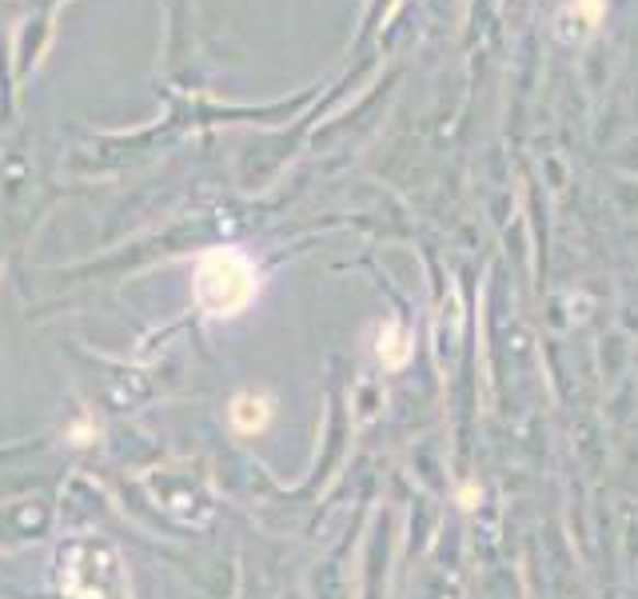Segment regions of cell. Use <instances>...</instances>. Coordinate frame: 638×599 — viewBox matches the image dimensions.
Instances as JSON below:
<instances>
[{
  "label": "cell",
  "mask_w": 638,
  "mask_h": 599,
  "mask_svg": "<svg viewBox=\"0 0 638 599\" xmlns=\"http://www.w3.org/2000/svg\"><path fill=\"white\" fill-rule=\"evenodd\" d=\"M599 16H603V0H574L571 9L559 16V24H571V21H579V24H574L562 41H583V36H591L594 24H599Z\"/></svg>",
  "instance_id": "3957f363"
},
{
  "label": "cell",
  "mask_w": 638,
  "mask_h": 599,
  "mask_svg": "<svg viewBox=\"0 0 638 599\" xmlns=\"http://www.w3.org/2000/svg\"><path fill=\"white\" fill-rule=\"evenodd\" d=\"M231 428L243 436H255L264 432L267 420H272V399L267 396H255V392H240V396L231 399Z\"/></svg>",
  "instance_id": "7a4b0ae2"
},
{
  "label": "cell",
  "mask_w": 638,
  "mask_h": 599,
  "mask_svg": "<svg viewBox=\"0 0 638 599\" xmlns=\"http://www.w3.org/2000/svg\"><path fill=\"white\" fill-rule=\"evenodd\" d=\"M260 292L255 264L240 248H212L196 264V300L212 316H240Z\"/></svg>",
  "instance_id": "6da1fadb"
},
{
  "label": "cell",
  "mask_w": 638,
  "mask_h": 599,
  "mask_svg": "<svg viewBox=\"0 0 638 599\" xmlns=\"http://www.w3.org/2000/svg\"><path fill=\"white\" fill-rule=\"evenodd\" d=\"M408 340H403V332H399V324H387V332L379 336V360H384L387 368H403L408 364Z\"/></svg>",
  "instance_id": "277c9868"
}]
</instances>
